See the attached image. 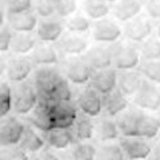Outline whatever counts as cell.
I'll return each instance as SVG.
<instances>
[{
  "label": "cell",
  "mask_w": 160,
  "mask_h": 160,
  "mask_svg": "<svg viewBox=\"0 0 160 160\" xmlns=\"http://www.w3.org/2000/svg\"><path fill=\"white\" fill-rule=\"evenodd\" d=\"M128 108V98L116 88L114 92L102 96V111L108 118L120 116Z\"/></svg>",
  "instance_id": "e0dca14e"
},
{
  "label": "cell",
  "mask_w": 160,
  "mask_h": 160,
  "mask_svg": "<svg viewBox=\"0 0 160 160\" xmlns=\"http://www.w3.org/2000/svg\"><path fill=\"white\" fill-rule=\"evenodd\" d=\"M65 31V26L58 19H42L36 27V38L45 44H51L58 42L62 38Z\"/></svg>",
  "instance_id": "9a60e30c"
},
{
  "label": "cell",
  "mask_w": 160,
  "mask_h": 160,
  "mask_svg": "<svg viewBox=\"0 0 160 160\" xmlns=\"http://www.w3.org/2000/svg\"><path fill=\"white\" fill-rule=\"evenodd\" d=\"M27 122L35 131L38 129L43 133L51 132L53 129V124L51 120V114H49V102L39 98L36 107L27 115Z\"/></svg>",
  "instance_id": "4fadbf2b"
},
{
  "label": "cell",
  "mask_w": 160,
  "mask_h": 160,
  "mask_svg": "<svg viewBox=\"0 0 160 160\" xmlns=\"http://www.w3.org/2000/svg\"><path fill=\"white\" fill-rule=\"evenodd\" d=\"M45 139L43 136H40L32 127L30 125H26V129H25V133L19 141L18 146L21 147L22 150L27 154H36L39 151H42L43 148H45Z\"/></svg>",
  "instance_id": "d4e9b609"
},
{
  "label": "cell",
  "mask_w": 160,
  "mask_h": 160,
  "mask_svg": "<svg viewBox=\"0 0 160 160\" xmlns=\"http://www.w3.org/2000/svg\"><path fill=\"white\" fill-rule=\"evenodd\" d=\"M2 155H3L4 160H30L31 159L25 150H22L18 145L3 148Z\"/></svg>",
  "instance_id": "ab89813d"
},
{
  "label": "cell",
  "mask_w": 160,
  "mask_h": 160,
  "mask_svg": "<svg viewBox=\"0 0 160 160\" xmlns=\"http://www.w3.org/2000/svg\"><path fill=\"white\" fill-rule=\"evenodd\" d=\"M145 9L148 18L160 21V0H147L145 3Z\"/></svg>",
  "instance_id": "b9f144b4"
},
{
  "label": "cell",
  "mask_w": 160,
  "mask_h": 160,
  "mask_svg": "<svg viewBox=\"0 0 160 160\" xmlns=\"http://www.w3.org/2000/svg\"><path fill=\"white\" fill-rule=\"evenodd\" d=\"M151 160H160V154H156Z\"/></svg>",
  "instance_id": "7dc6e473"
},
{
  "label": "cell",
  "mask_w": 160,
  "mask_h": 160,
  "mask_svg": "<svg viewBox=\"0 0 160 160\" xmlns=\"http://www.w3.org/2000/svg\"><path fill=\"white\" fill-rule=\"evenodd\" d=\"M49 114L53 124V129H72L79 116L78 106L70 102H49Z\"/></svg>",
  "instance_id": "3957f363"
},
{
  "label": "cell",
  "mask_w": 160,
  "mask_h": 160,
  "mask_svg": "<svg viewBox=\"0 0 160 160\" xmlns=\"http://www.w3.org/2000/svg\"><path fill=\"white\" fill-rule=\"evenodd\" d=\"M156 35H158V39L160 40V21H158L156 23Z\"/></svg>",
  "instance_id": "bcb514c9"
},
{
  "label": "cell",
  "mask_w": 160,
  "mask_h": 160,
  "mask_svg": "<svg viewBox=\"0 0 160 160\" xmlns=\"http://www.w3.org/2000/svg\"><path fill=\"white\" fill-rule=\"evenodd\" d=\"M7 14H19L32 11L34 0H5Z\"/></svg>",
  "instance_id": "74e56055"
},
{
  "label": "cell",
  "mask_w": 160,
  "mask_h": 160,
  "mask_svg": "<svg viewBox=\"0 0 160 160\" xmlns=\"http://www.w3.org/2000/svg\"><path fill=\"white\" fill-rule=\"evenodd\" d=\"M7 67H8V61L3 56H0V78L7 74Z\"/></svg>",
  "instance_id": "ee69618b"
},
{
  "label": "cell",
  "mask_w": 160,
  "mask_h": 160,
  "mask_svg": "<svg viewBox=\"0 0 160 160\" xmlns=\"http://www.w3.org/2000/svg\"><path fill=\"white\" fill-rule=\"evenodd\" d=\"M30 160H59V158L49 148H43L42 151L34 154Z\"/></svg>",
  "instance_id": "7bdbcfd3"
},
{
  "label": "cell",
  "mask_w": 160,
  "mask_h": 160,
  "mask_svg": "<svg viewBox=\"0 0 160 160\" xmlns=\"http://www.w3.org/2000/svg\"><path fill=\"white\" fill-rule=\"evenodd\" d=\"M98 148L89 142H76L71 150L72 160H96Z\"/></svg>",
  "instance_id": "1f68e13d"
},
{
  "label": "cell",
  "mask_w": 160,
  "mask_h": 160,
  "mask_svg": "<svg viewBox=\"0 0 160 160\" xmlns=\"http://www.w3.org/2000/svg\"><path fill=\"white\" fill-rule=\"evenodd\" d=\"M97 160H127L119 143H103L98 148Z\"/></svg>",
  "instance_id": "e575fe53"
},
{
  "label": "cell",
  "mask_w": 160,
  "mask_h": 160,
  "mask_svg": "<svg viewBox=\"0 0 160 160\" xmlns=\"http://www.w3.org/2000/svg\"><path fill=\"white\" fill-rule=\"evenodd\" d=\"M3 23H4V12L0 9V27L3 26Z\"/></svg>",
  "instance_id": "f6af8a7d"
},
{
  "label": "cell",
  "mask_w": 160,
  "mask_h": 160,
  "mask_svg": "<svg viewBox=\"0 0 160 160\" xmlns=\"http://www.w3.org/2000/svg\"><path fill=\"white\" fill-rule=\"evenodd\" d=\"M72 133L76 142H88L96 134V124L89 116L79 114L76 122L72 127Z\"/></svg>",
  "instance_id": "484cf974"
},
{
  "label": "cell",
  "mask_w": 160,
  "mask_h": 160,
  "mask_svg": "<svg viewBox=\"0 0 160 160\" xmlns=\"http://www.w3.org/2000/svg\"><path fill=\"white\" fill-rule=\"evenodd\" d=\"M26 125L16 116H7L0 120V147L17 146L25 133Z\"/></svg>",
  "instance_id": "8992f818"
},
{
  "label": "cell",
  "mask_w": 160,
  "mask_h": 160,
  "mask_svg": "<svg viewBox=\"0 0 160 160\" xmlns=\"http://www.w3.org/2000/svg\"><path fill=\"white\" fill-rule=\"evenodd\" d=\"M103 2H106V3H116L118 0H103Z\"/></svg>",
  "instance_id": "c3c4849f"
},
{
  "label": "cell",
  "mask_w": 160,
  "mask_h": 160,
  "mask_svg": "<svg viewBox=\"0 0 160 160\" xmlns=\"http://www.w3.org/2000/svg\"><path fill=\"white\" fill-rule=\"evenodd\" d=\"M139 54L143 61H160V40L158 38H148L139 48Z\"/></svg>",
  "instance_id": "d6a6232c"
},
{
  "label": "cell",
  "mask_w": 160,
  "mask_h": 160,
  "mask_svg": "<svg viewBox=\"0 0 160 160\" xmlns=\"http://www.w3.org/2000/svg\"><path fill=\"white\" fill-rule=\"evenodd\" d=\"M123 34L122 27L112 19H101L92 26V36L96 42L102 44L116 43Z\"/></svg>",
  "instance_id": "30bf717a"
},
{
  "label": "cell",
  "mask_w": 160,
  "mask_h": 160,
  "mask_svg": "<svg viewBox=\"0 0 160 160\" xmlns=\"http://www.w3.org/2000/svg\"><path fill=\"white\" fill-rule=\"evenodd\" d=\"M13 34L11 31V28L8 27H0V53L8 52L11 49Z\"/></svg>",
  "instance_id": "60d3db41"
},
{
  "label": "cell",
  "mask_w": 160,
  "mask_h": 160,
  "mask_svg": "<svg viewBox=\"0 0 160 160\" xmlns=\"http://www.w3.org/2000/svg\"><path fill=\"white\" fill-rule=\"evenodd\" d=\"M45 143L54 150H66L72 143H76L72 129H52L44 133Z\"/></svg>",
  "instance_id": "603a6c76"
},
{
  "label": "cell",
  "mask_w": 160,
  "mask_h": 160,
  "mask_svg": "<svg viewBox=\"0 0 160 160\" xmlns=\"http://www.w3.org/2000/svg\"><path fill=\"white\" fill-rule=\"evenodd\" d=\"M96 136L103 143H111L112 141H116L120 136L118 123L111 118H102L96 124Z\"/></svg>",
  "instance_id": "4316f807"
},
{
  "label": "cell",
  "mask_w": 160,
  "mask_h": 160,
  "mask_svg": "<svg viewBox=\"0 0 160 160\" xmlns=\"http://www.w3.org/2000/svg\"><path fill=\"white\" fill-rule=\"evenodd\" d=\"M34 63L30 58L26 57H13L8 61L7 67V78L12 83L19 84L27 80L30 74L32 72Z\"/></svg>",
  "instance_id": "5bb4252c"
},
{
  "label": "cell",
  "mask_w": 160,
  "mask_h": 160,
  "mask_svg": "<svg viewBox=\"0 0 160 160\" xmlns=\"http://www.w3.org/2000/svg\"><path fill=\"white\" fill-rule=\"evenodd\" d=\"M12 103L17 115H28L39 103V94L34 84L23 82L12 88Z\"/></svg>",
  "instance_id": "7a4b0ae2"
},
{
  "label": "cell",
  "mask_w": 160,
  "mask_h": 160,
  "mask_svg": "<svg viewBox=\"0 0 160 160\" xmlns=\"http://www.w3.org/2000/svg\"><path fill=\"white\" fill-rule=\"evenodd\" d=\"M91 19H89L85 14L76 13L72 17H70L66 22V28L68 32L71 34H78V35H84L85 32H89V30L92 28Z\"/></svg>",
  "instance_id": "4dcf8cb0"
},
{
  "label": "cell",
  "mask_w": 160,
  "mask_h": 160,
  "mask_svg": "<svg viewBox=\"0 0 160 160\" xmlns=\"http://www.w3.org/2000/svg\"><path fill=\"white\" fill-rule=\"evenodd\" d=\"M0 2H2V0H0Z\"/></svg>",
  "instance_id": "816d5d0a"
},
{
  "label": "cell",
  "mask_w": 160,
  "mask_h": 160,
  "mask_svg": "<svg viewBox=\"0 0 160 160\" xmlns=\"http://www.w3.org/2000/svg\"><path fill=\"white\" fill-rule=\"evenodd\" d=\"M8 16V23L12 30L16 32L30 34L38 27V14L35 11H28L19 14H7Z\"/></svg>",
  "instance_id": "d6986e66"
},
{
  "label": "cell",
  "mask_w": 160,
  "mask_h": 160,
  "mask_svg": "<svg viewBox=\"0 0 160 160\" xmlns=\"http://www.w3.org/2000/svg\"><path fill=\"white\" fill-rule=\"evenodd\" d=\"M159 147H160V133H159Z\"/></svg>",
  "instance_id": "f907efd6"
},
{
  "label": "cell",
  "mask_w": 160,
  "mask_h": 160,
  "mask_svg": "<svg viewBox=\"0 0 160 160\" xmlns=\"http://www.w3.org/2000/svg\"><path fill=\"white\" fill-rule=\"evenodd\" d=\"M96 70L87 61L85 57H72L65 65V74L68 82L83 85L91 82Z\"/></svg>",
  "instance_id": "5b68a950"
},
{
  "label": "cell",
  "mask_w": 160,
  "mask_h": 160,
  "mask_svg": "<svg viewBox=\"0 0 160 160\" xmlns=\"http://www.w3.org/2000/svg\"><path fill=\"white\" fill-rule=\"evenodd\" d=\"M34 11L43 19H49L56 14L53 0H36V3L34 5Z\"/></svg>",
  "instance_id": "f35d334b"
},
{
  "label": "cell",
  "mask_w": 160,
  "mask_h": 160,
  "mask_svg": "<svg viewBox=\"0 0 160 160\" xmlns=\"http://www.w3.org/2000/svg\"><path fill=\"white\" fill-rule=\"evenodd\" d=\"M139 74L150 83L160 85V61H143L139 65Z\"/></svg>",
  "instance_id": "836d02e7"
},
{
  "label": "cell",
  "mask_w": 160,
  "mask_h": 160,
  "mask_svg": "<svg viewBox=\"0 0 160 160\" xmlns=\"http://www.w3.org/2000/svg\"><path fill=\"white\" fill-rule=\"evenodd\" d=\"M139 111L137 110H129V111L123 112L116 120L119 132L125 138H136L137 132V122H138Z\"/></svg>",
  "instance_id": "f1b7e54d"
},
{
  "label": "cell",
  "mask_w": 160,
  "mask_h": 160,
  "mask_svg": "<svg viewBox=\"0 0 160 160\" xmlns=\"http://www.w3.org/2000/svg\"><path fill=\"white\" fill-rule=\"evenodd\" d=\"M134 103L146 111H158L160 108V87L143 80L139 91L134 96Z\"/></svg>",
  "instance_id": "52a82bcc"
},
{
  "label": "cell",
  "mask_w": 160,
  "mask_h": 160,
  "mask_svg": "<svg viewBox=\"0 0 160 160\" xmlns=\"http://www.w3.org/2000/svg\"><path fill=\"white\" fill-rule=\"evenodd\" d=\"M36 36L30 34H22V32H17L13 35L12 39V44H11V51L14 54L18 56H25L28 53H32L34 49L36 48Z\"/></svg>",
  "instance_id": "83f0119b"
},
{
  "label": "cell",
  "mask_w": 160,
  "mask_h": 160,
  "mask_svg": "<svg viewBox=\"0 0 160 160\" xmlns=\"http://www.w3.org/2000/svg\"><path fill=\"white\" fill-rule=\"evenodd\" d=\"M141 11H142V3L139 0H118L112 8L115 19L125 23L138 17Z\"/></svg>",
  "instance_id": "7402d4cb"
},
{
  "label": "cell",
  "mask_w": 160,
  "mask_h": 160,
  "mask_svg": "<svg viewBox=\"0 0 160 160\" xmlns=\"http://www.w3.org/2000/svg\"><path fill=\"white\" fill-rule=\"evenodd\" d=\"M85 58L96 71L110 68L112 66V48L105 45L93 47L88 51Z\"/></svg>",
  "instance_id": "ffe728a7"
},
{
  "label": "cell",
  "mask_w": 160,
  "mask_h": 160,
  "mask_svg": "<svg viewBox=\"0 0 160 160\" xmlns=\"http://www.w3.org/2000/svg\"><path fill=\"white\" fill-rule=\"evenodd\" d=\"M12 110V88L9 84L0 82V120L5 119Z\"/></svg>",
  "instance_id": "d590c367"
},
{
  "label": "cell",
  "mask_w": 160,
  "mask_h": 160,
  "mask_svg": "<svg viewBox=\"0 0 160 160\" xmlns=\"http://www.w3.org/2000/svg\"><path fill=\"white\" fill-rule=\"evenodd\" d=\"M0 160H4V159H3V155H2V152H0Z\"/></svg>",
  "instance_id": "681fc988"
},
{
  "label": "cell",
  "mask_w": 160,
  "mask_h": 160,
  "mask_svg": "<svg viewBox=\"0 0 160 160\" xmlns=\"http://www.w3.org/2000/svg\"><path fill=\"white\" fill-rule=\"evenodd\" d=\"M56 14L61 18H70L76 14L78 11V2L76 0H53Z\"/></svg>",
  "instance_id": "8d00e7d4"
},
{
  "label": "cell",
  "mask_w": 160,
  "mask_h": 160,
  "mask_svg": "<svg viewBox=\"0 0 160 160\" xmlns=\"http://www.w3.org/2000/svg\"><path fill=\"white\" fill-rule=\"evenodd\" d=\"M143 78L138 71L131 70V71H122L118 76V89L122 92L127 98L131 96H136V93L139 91Z\"/></svg>",
  "instance_id": "44dd1931"
},
{
  "label": "cell",
  "mask_w": 160,
  "mask_h": 160,
  "mask_svg": "<svg viewBox=\"0 0 160 160\" xmlns=\"http://www.w3.org/2000/svg\"><path fill=\"white\" fill-rule=\"evenodd\" d=\"M76 106L85 116L97 118L102 112V96L92 87H87L79 93Z\"/></svg>",
  "instance_id": "ba28073f"
},
{
  "label": "cell",
  "mask_w": 160,
  "mask_h": 160,
  "mask_svg": "<svg viewBox=\"0 0 160 160\" xmlns=\"http://www.w3.org/2000/svg\"><path fill=\"white\" fill-rule=\"evenodd\" d=\"M141 65L139 49L132 44H118L112 48V66L119 71H131Z\"/></svg>",
  "instance_id": "277c9868"
},
{
  "label": "cell",
  "mask_w": 160,
  "mask_h": 160,
  "mask_svg": "<svg viewBox=\"0 0 160 160\" xmlns=\"http://www.w3.org/2000/svg\"><path fill=\"white\" fill-rule=\"evenodd\" d=\"M67 79L53 66L39 67L34 74V87L40 99L51 102L53 96Z\"/></svg>",
  "instance_id": "6da1fadb"
},
{
  "label": "cell",
  "mask_w": 160,
  "mask_h": 160,
  "mask_svg": "<svg viewBox=\"0 0 160 160\" xmlns=\"http://www.w3.org/2000/svg\"><path fill=\"white\" fill-rule=\"evenodd\" d=\"M159 133H160V119L154 115L139 111L136 138L152 139L156 136H159Z\"/></svg>",
  "instance_id": "ac0fdd59"
},
{
  "label": "cell",
  "mask_w": 160,
  "mask_h": 160,
  "mask_svg": "<svg viewBox=\"0 0 160 160\" xmlns=\"http://www.w3.org/2000/svg\"><path fill=\"white\" fill-rule=\"evenodd\" d=\"M118 76L119 75L115 68H106V70L94 71L91 82H89V87H92L101 96H106L114 92L118 88Z\"/></svg>",
  "instance_id": "7c38bea8"
},
{
  "label": "cell",
  "mask_w": 160,
  "mask_h": 160,
  "mask_svg": "<svg viewBox=\"0 0 160 160\" xmlns=\"http://www.w3.org/2000/svg\"><path fill=\"white\" fill-rule=\"evenodd\" d=\"M83 9L85 16L96 22L105 19L108 16V13L111 12L108 3L103 2V0H85L83 4Z\"/></svg>",
  "instance_id": "f546056e"
},
{
  "label": "cell",
  "mask_w": 160,
  "mask_h": 160,
  "mask_svg": "<svg viewBox=\"0 0 160 160\" xmlns=\"http://www.w3.org/2000/svg\"><path fill=\"white\" fill-rule=\"evenodd\" d=\"M154 26L148 17L138 16L133 18L132 21L125 23L123 32L131 42L134 43H143L148 38H151Z\"/></svg>",
  "instance_id": "9c48e42d"
},
{
  "label": "cell",
  "mask_w": 160,
  "mask_h": 160,
  "mask_svg": "<svg viewBox=\"0 0 160 160\" xmlns=\"http://www.w3.org/2000/svg\"><path fill=\"white\" fill-rule=\"evenodd\" d=\"M30 59L32 61L34 65H38L39 67L54 66L58 63V53L56 48L49 44H38L34 52L31 53Z\"/></svg>",
  "instance_id": "cb8c5ba5"
},
{
  "label": "cell",
  "mask_w": 160,
  "mask_h": 160,
  "mask_svg": "<svg viewBox=\"0 0 160 160\" xmlns=\"http://www.w3.org/2000/svg\"><path fill=\"white\" fill-rule=\"evenodd\" d=\"M119 145L122 147L127 160H146L152 152L151 145L142 138L122 137L119 139Z\"/></svg>",
  "instance_id": "8fae6325"
},
{
  "label": "cell",
  "mask_w": 160,
  "mask_h": 160,
  "mask_svg": "<svg viewBox=\"0 0 160 160\" xmlns=\"http://www.w3.org/2000/svg\"><path fill=\"white\" fill-rule=\"evenodd\" d=\"M58 45H59V49L65 54L79 57L88 51L89 42L84 35L67 32V34H63L62 38L58 40Z\"/></svg>",
  "instance_id": "2e32d148"
}]
</instances>
